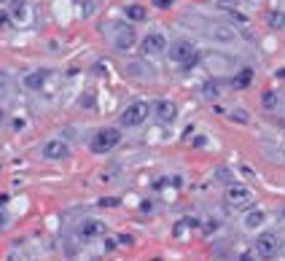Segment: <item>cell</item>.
Masks as SVG:
<instances>
[{"label":"cell","instance_id":"6da1fadb","mask_svg":"<svg viewBox=\"0 0 285 261\" xmlns=\"http://www.w3.org/2000/svg\"><path fill=\"white\" fill-rule=\"evenodd\" d=\"M167 49H170V59L178 62L183 70L194 68L196 62H199V54H196V49H194L191 41H175L172 46H167Z\"/></svg>","mask_w":285,"mask_h":261},{"label":"cell","instance_id":"7a4b0ae2","mask_svg":"<svg viewBox=\"0 0 285 261\" xmlns=\"http://www.w3.org/2000/svg\"><path fill=\"white\" fill-rule=\"evenodd\" d=\"M118 143H121V132H118L116 126H102V129H97V135L92 138V151L94 154H108V151H113Z\"/></svg>","mask_w":285,"mask_h":261},{"label":"cell","instance_id":"3957f363","mask_svg":"<svg viewBox=\"0 0 285 261\" xmlns=\"http://www.w3.org/2000/svg\"><path fill=\"white\" fill-rule=\"evenodd\" d=\"M151 116V105L146 100H137V102H129L121 113V126H140L146 118Z\"/></svg>","mask_w":285,"mask_h":261},{"label":"cell","instance_id":"277c9868","mask_svg":"<svg viewBox=\"0 0 285 261\" xmlns=\"http://www.w3.org/2000/svg\"><path fill=\"white\" fill-rule=\"evenodd\" d=\"M140 51L146 54V57H156V54L167 51V38H164L162 33L146 35V38H142V43H140Z\"/></svg>","mask_w":285,"mask_h":261},{"label":"cell","instance_id":"5b68a950","mask_svg":"<svg viewBox=\"0 0 285 261\" xmlns=\"http://www.w3.org/2000/svg\"><path fill=\"white\" fill-rule=\"evenodd\" d=\"M226 202L232 208H245V205L253 202V191L248 186H229L226 188Z\"/></svg>","mask_w":285,"mask_h":261},{"label":"cell","instance_id":"8992f818","mask_svg":"<svg viewBox=\"0 0 285 261\" xmlns=\"http://www.w3.org/2000/svg\"><path fill=\"white\" fill-rule=\"evenodd\" d=\"M134 41H137V35H134V30L129 25H116V38H113L116 51H129Z\"/></svg>","mask_w":285,"mask_h":261},{"label":"cell","instance_id":"52a82bcc","mask_svg":"<svg viewBox=\"0 0 285 261\" xmlns=\"http://www.w3.org/2000/svg\"><path fill=\"white\" fill-rule=\"evenodd\" d=\"M43 156L51 162H59V159H67L70 156V146L65 140H49V143H43Z\"/></svg>","mask_w":285,"mask_h":261},{"label":"cell","instance_id":"ba28073f","mask_svg":"<svg viewBox=\"0 0 285 261\" xmlns=\"http://www.w3.org/2000/svg\"><path fill=\"white\" fill-rule=\"evenodd\" d=\"M277 250H280V242H277V237H274V234H261L258 240H256V253H258V256H264V258H274V256H277Z\"/></svg>","mask_w":285,"mask_h":261},{"label":"cell","instance_id":"9c48e42d","mask_svg":"<svg viewBox=\"0 0 285 261\" xmlns=\"http://www.w3.org/2000/svg\"><path fill=\"white\" fill-rule=\"evenodd\" d=\"M154 110H156V118H159L162 124H172L178 118V105H175V102H170V100H159Z\"/></svg>","mask_w":285,"mask_h":261},{"label":"cell","instance_id":"30bf717a","mask_svg":"<svg viewBox=\"0 0 285 261\" xmlns=\"http://www.w3.org/2000/svg\"><path fill=\"white\" fill-rule=\"evenodd\" d=\"M207 35L212 38V41H218V43H232L234 41V30L229 27V25H210V30H207Z\"/></svg>","mask_w":285,"mask_h":261},{"label":"cell","instance_id":"8fae6325","mask_svg":"<svg viewBox=\"0 0 285 261\" xmlns=\"http://www.w3.org/2000/svg\"><path fill=\"white\" fill-rule=\"evenodd\" d=\"M78 234L86 237V240H92V237H100V234H105V224H102V221L89 218V221H84V224L78 226Z\"/></svg>","mask_w":285,"mask_h":261},{"label":"cell","instance_id":"7c38bea8","mask_svg":"<svg viewBox=\"0 0 285 261\" xmlns=\"http://www.w3.org/2000/svg\"><path fill=\"white\" fill-rule=\"evenodd\" d=\"M124 17L129 19V22H146V19H148V11H146V6L129 3V6L124 9Z\"/></svg>","mask_w":285,"mask_h":261},{"label":"cell","instance_id":"4fadbf2b","mask_svg":"<svg viewBox=\"0 0 285 261\" xmlns=\"http://www.w3.org/2000/svg\"><path fill=\"white\" fill-rule=\"evenodd\" d=\"M250 84H253V70H250V68L237 70V76L232 78V86H234V89H248Z\"/></svg>","mask_w":285,"mask_h":261},{"label":"cell","instance_id":"5bb4252c","mask_svg":"<svg viewBox=\"0 0 285 261\" xmlns=\"http://www.w3.org/2000/svg\"><path fill=\"white\" fill-rule=\"evenodd\" d=\"M46 78H49L46 70H35V73L25 76V86H27V89H41V86L46 84Z\"/></svg>","mask_w":285,"mask_h":261},{"label":"cell","instance_id":"9a60e30c","mask_svg":"<svg viewBox=\"0 0 285 261\" xmlns=\"http://www.w3.org/2000/svg\"><path fill=\"white\" fill-rule=\"evenodd\" d=\"M266 25L272 30H285V11H269L266 14Z\"/></svg>","mask_w":285,"mask_h":261},{"label":"cell","instance_id":"2e32d148","mask_svg":"<svg viewBox=\"0 0 285 261\" xmlns=\"http://www.w3.org/2000/svg\"><path fill=\"white\" fill-rule=\"evenodd\" d=\"M11 89H14V78L9 70H0V94L3 97H11Z\"/></svg>","mask_w":285,"mask_h":261},{"label":"cell","instance_id":"e0dca14e","mask_svg":"<svg viewBox=\"0 0 285 261\" xmlns=\"http://www.w3.org/2000/svg\"><path fill=\"white\" fill-rule=\"evenodd\" d=\"M264 210H250L248 213V216H245V226H248V229H258L261 224H264Z\"/></svg>","mask_w":285,"mask_h":261},{"label":"cell","instance_id":"ac0fdd59","mask_svg":"<svg viewBox=\"0 0 285 261\" xmlns=\"http://www.w3.org/2000/svg\"><path fill=\"white\" fill-rule=\"evenodd\" d=\"M202 94H204V97H210V100H216L218 94H221V84H218V81H207V84H202Z\"/></svg>","mask_w":285,"mask_h":261},{"label":"cell","instance_id":"d6986e66","mask_svg":"<svg viewBox=\"0 0 285 261\" xmlns=\"http://www.w3.org/2000/svg\"><path fill=\"white\" fill-rule=\"evenodd\" d=\"M229 118H232V121H240V124H248V121H250V116L245 113L242 108H234L232 113H229Z\"/></svg>","mask_w":285,"mask_h":261},{"label":"cell","instance_id":"ffe728a7","mask_svg":"<svg viewBox=\"0 0 285 261\" xmlns=\"http://www.w3.org/2000/svg\"><path fill=\"white\" fill-rule=\"evenodd\" d=\"M94 3H97V0H78V6H81V17H92Z\"/></svg>","mask_w":285,"mask_h":261},{"label":"cell","instance_id":"44dd1931","mask_svg":"<svg viewBox=\"0 0 285 261\" xmlns=\"http://www.w3.org/2000/svg\"><path fill=\"white\" fill-rule=\"evenodd\" d=\"M27 9H25V0H14V19H25Z\"/></svg>","mask_w":285,"mask_h":261},{"label":"cell","instance_id":"7402d4cb","mask_svg":"<svg viewBox=\"0 0 285 261\" xmlns=\"http://www.w3.org/2000/svg\"><path fill=\"white\" fill-rule=\"evenodd\" d=\"M261 102H264V108H277V94L274 92H264Z\"/></svg>","mask_w":285,"mask_h":261},{"label":"cell","instance_id":"603a6c76","mask_svg":"<svg viewBox=\"0 0 285 261\" xmlns=\"http://www.w3.org/2000/svg\"><path fill=\"white\" fill-rule=\"evenodd\" d=\"M151 3L156 6V9H172V3H175V0H151Z\"/></svg>","mask_w":285,"mask_h":261},{"label":"cell","instance_id":"cb8c5ba5","mask_svg":"<svg viewBox=\"0 0 285 261\" xmlns=\"http://www.w3.org/2000/svg\"><path fill=\"white\" fill-rule=\"evenodd\" d=\"M100 205H102V208H116L118 200H116V197H105V200H100Z\"/></svg>","mask_w":285,"mask_h":261},{"label":"cell","instance_id":"d4e9b609","mask_svg":"<svg viewBox=\"0 0 285 261\" xmlns=\"http://www.w3.org/2000/svg\"><path fill=\"white\" fill-rule=\"evenodd\" d=\"M0 27H6V30L11 27V17H9L6 11H0Z\"/></svg>","mask_w":285,"mask_h":261},{"label":"cell","instance_id":"484cf974","mask_svg":"<svg viewBox=\"0 0 285 261\" xmlns=\"http://www.w3.org/2000/svg\"><path fill=\"white\" fill-rule=\"evenodd\" d=\"M240 261H256V256H253V253H250V250H245V253H242V256H240Z\"/></svg>","mask_w":285,"mask_h":261},{"label":"cell","instance_id":"4316f807","mask_svg":"<svg viewBox=\"0 0 285 261\" xmlns=\"http://www.w3.org/2000/svg\"><path fill=\"white\" fill-rule=\"evenodd\" d=\"M118 242H121V245H132V237L129 234H121V237H118Z\"/></svg>","mask_w":285,"mask_h":261},{"label":"cell","instance_id":"83f0119b","mask_svg":"<svg viewBox=\"0 0 285 261\" xmlns=\"http://www.w3.org/2000/svg\"><path fill=\"white\" fill-rule=\"evenodd\" d=\"M218 3L224 6V9H232V3H234V0H218Z\"/></svg>","mask_w":285,"mask_h":261},{"label":"cell","instance_id":"f1b7e54d","mask_svg":"<svg viewBox=\"0 0 285 261\" xmlns=\"http://www.w3.org/2000/svg\"><path fill=\"white\" fill-rule=\"evenodd\" d=\"M0 124H3V108H0Z\"/></svg>","mask_w":285,"mask_h":261}]
</instances>
